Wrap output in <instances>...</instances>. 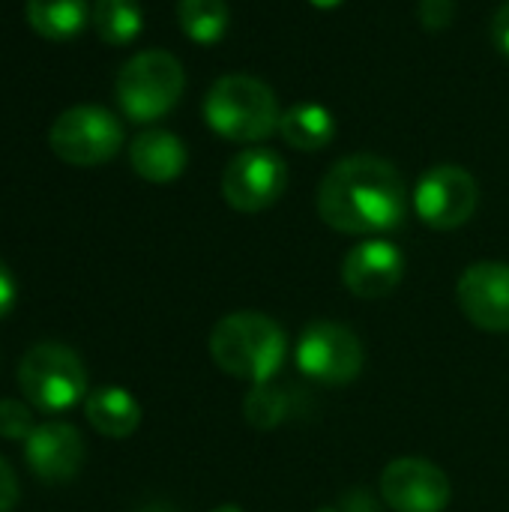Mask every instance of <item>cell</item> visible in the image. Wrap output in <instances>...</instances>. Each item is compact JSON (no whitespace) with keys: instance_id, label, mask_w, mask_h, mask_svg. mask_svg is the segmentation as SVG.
Returning <instances> with one entry per match:
<instances>
[{"instance_id":"obj_1","label":"cell","mask_w":509,"mask_h":512,"mask_svg":"<svg viewBox=\"0 0 509 512\" xmlns=\"http://www.w3.org/2000/svg\"><path fill=\"white\" fill-rule=\"evenodd\" d=\"M408 183L381 156L354 153L339 159L318 186V216L342 234L378 237L408 216Z\"/></svg>"},{"instance_id":"obj_2","label":"cell","mask_w":509,"mask_h":512,"mask_svg":"<svg viewBox=\"0 0 509 512\" xmlns=\"http://www.w3.org/2000/svg\"><path fill=\"white\" fill-rule=\"evenodd\" d=\"M213 363L240 381L267 384L288 357L285 330L261 312H231L210 333Z\"/></svg>"},{"instance_id":"obj_3","label":"cell","mask_w":509,"mask_h":512,"mask_svg":"<svg viewBox=\"0 0 509 512\" xmlns=\"http://www.w3.org/2000/svg\"><path fill=\"white\" fill-rule=\"evenodd\" d=\"M207 126L234 144H255L279 129L282 111L270 84L252 75H225L204 96Z\"/></svg>"},{"instance_id":"obj_4","label":"cell","mask_w":509,"mask_h":512,"mask_svg":"<svg viewBox=\"0 0 509 512\" xmlns=\"http://www.w3.org/2000/svg\"><path fill=\"white\" fill-rule=\"evenodd\" d=\"M186 72L168 51H141L129 57L117 75V102L135 123H153L165 117L183 96Z\"/></svg>"},{"instance_id":"obj_5","label":"cell","mask_w":509,"mask_h":512,"mask_svg":"<svg viewBox=\"0 0 509 512\" xmlns=\"http://www.w3.org/2000/svg\"><path fill=\"white\" fill-rule=\"evenodd\" d=\"M18 387L39 411L60 414L87 396V372L75 351L57 342H42L21 357Z\"/></svg>"},{"instance_id":"obj_6","label":"cell","mask_w":509,"mask_h":512,"mask_svg":"<svg viewBox=\"0 0 509 512\" xmlns=\"http://www.w3.org/2000/svg\"><path fill=\"white\" fill-rule=\"evenodd\" d=\"M48 144L57 159L75 168H96L114 159L123 147V126L108 108L75 105L51 123Z\"/></svg>"},{"instance_id":"obj_7","label":"cell","mask_w":509,"mask_h":512,"mask_svg":"<svg viewBox=\"0 0 509 512\" xmlns=\"http://www.w3.org/2000/svg\"><path fill=\"white\" fill-rule=\"evenodd\" d=\"M297 369L327 387H342L360 378L366 351L354 330L336 321H315L303 330L294 348Z\"/></svg>"},{"instance_id":"obj_8","label":"cell","mask_w":509,"mask_h":512,"mask_svg":"<svg viewBox=\"0 0 509 512\" xmlns=\"http://www.w3.org/2000/svg\"><path fill=\"white\" fill-rule=\"evenodd\" d=\"M288 189V165L276 150L249 147L222 171V198L237 213H261Z\"/></svg>"},{"instance_id":"obj_9","label":"cell","mask_w":509,"mask_h":512,"mask_svg":"<svg viewBox=\"0 0 509 512\" xmlns=\"http://www.w3.org/2000/svg\"><path fill=\"white\" fill-rule=\"evenodd\" d=\"M414 213L435 231L462 228L480 204L477 180L459 165H435L429 168L411 195Z\"/></svg>"},{"instance_id":"obj_10","label":"cell","mask_w":509,"mask_h":512,"mask_svg":"<svg viewBox=\"0 0 509 512\" xmlns=\"http://www.w3.org/2000/svg\"><path fill=\"white\" fill-rule=\"evenodd\" d=\"M381 495L393 512H444L450 507L453 489L435 462L405 456L384 468Z\"/></svg>"},{"instance_id":"obj_11","label":"cell","mask_w":509,"mask_h":512,"mask_svg":"<svg viewBox=\"0 0 509 512\" xmlns=\"http://www.w3.org/2000/svg\"><path fill=\"white\" fill-rule=\"evenodd\" d=\"M456 300L474 327L486 333H509V264H471L456 285Z\"/></svg>"},{"instance_id":"obj_12","label":"cell","mask_w":509,"mask_h":512,"mask_svg":"<svg viewBox=\"0 0 509 512\" xmlns=\"http://www.w3.org/2000/svg\"><path fill=\"white\" fill-rule=\"evenodd\" d=\"M405 255L390 240H363L342 261V282L360 300H381L399 288Z\"/></svg>"},{"instance_id":"obj_13","label":"cell","mask_w":509,"mask_h":512,"mask_svg":"<svg viewBox=\"0 0 509 512\" xmlns=\"http://www.w3.org/2000/svg\"><path fill=\"white\" fill-rule=\"evenodd\" d=\"M24 456L36 477L60 483L78 474L84 462V441L81 432L69 423H42L24 441Z\"/></svg>"},{"instance_id":"obj_14","label":"cell","mask_w":509,"mask_h":512,"mask_svg":"<svg viewBox=\"0 0 509 512\" xmlns=\"http://www.w3.org/2000/svg\"><path fill=\"white\" fill-rule=\"evenodd\" d=\"M129 162H132L138 177H144L150 183H171L186 171L189 153L174 132L147 129L132 141Z\"/></svg>"},{"instance_id":"obj_15","label":"cell","mask_w":509,"mask_h":512,"mask_svg":"<svg viewBox=\"0 0 509 512\" xmlns=\"http://www.w3.org/2000/svg\"><path fill=\"white\" fill-rule=\"evenodd\" d=\"M84 414L87 423L114 441L129 438L141 426V405L132 399L129 390L123 387H99L84 399Z\"/></svg>"},{"instance_id":"obj_16","label":"cell","mask_w":509,"mask_h":512,"mask_svg":"<svg viewBox=\"0 0 509 512\" xmlns=\"http://www.w3.org/2000/svg\"><path fill=\"white\" fill-rule=\"evenodd\" d=\"M87 0H27V21L33 33L48 42L75 39L90 21Z\"/></svg>"},{"instance_id":"obj_17","label":"cell","mask_w":509,"mask_h":512,"mask_svg":"<svg viewBox=\"0 0 509 512\" xmlns=\"http://www.w3.org/2000/svg\"><path fill=\"white\" fill-rule=\"evenodd\" d=\"M279 135L303 153L324 150L336 138V120L324 105L315 102H300L288 111H282L279 120Z\"/></svg>"},{"instance_id":"obj_18","label":"cell","mask_w":509,"mask_h":512,"mask_svg":"<svg viewBox=\"0 0 509 512\" xmlns=\"http://www.w3.org/2000/svg\"><path fill=\"white\" fill-rule=\"evenodd\" d=\"M93 30L105 45L123 48L138 39L144 27V15L138 0H96L93 3Z\"/></svg>"},{"instance_id":"obj_19","label":"cell","mask_w":509,"mask_h":512,"mask_svg":"<svg viewBox=\"0 0 509 512\" xmlns=\"http://www.w3.org/2000/svg\"><path fill=\"white\" fill-rule=\"evenodd\" d=\"M180 30L198 45H216L231 21L225 0H177Z\"/></svg>"},{"instance_id":"obj_20","label":"cell","mask_w":509,"mask_h":512,"mask_svg":"<svg viewBox=\"0 0 509 512\" xmlns=\"http://www.w3.org/2000/svg\"><path fill=\"white\" fill-rule=\"evenodd\" d=\"M285 414H288L285 390H273L267 384H258L243 402V417L255 429H273L285 420Z\"/></svg>"},{"instance_id":"obj_21","label":"cell","mask_w":509,"mask_h":512,"mask_svg":"<svg viewBox=\"0 0 509 512\" xmlns=\"http://www.w3.org/2000/svg\"><path fill=\"white\" fill-rule=\"evenodd\" d=\"M33 414L27 405L15 399H0V438L6 441H27L33 435Z\"/></svg>"},{"instance_id":"obj_22","label":"cell","mask_w":509,"mask_h":512,"mask_svg":"<svg viewBox=\"0 0 509 512\" xmlns=\"http://www.w3.org/2000/svg\"><path fill=\"white\" fill-rule=\"evenodd\" d=\"M456 15V3L453 0H420V21L426 30H444L450 27Z\"/></svg>"},{"instance_id":"obj_23","label":"cell","mask_w":509,"mask_h":512,"mask_svg":"<svg viewBox=\"0 0 509 512\" xmlns=\"http://www.w3.org/2000/svg\"><path fill=\"white\" fill-rule=\"evenodd\" d=\"M18 501V480L15 471L9 468V462L0 456V512H9Z\"/></svg>"},{"instance_id":"obj_24","label":"cell","mask_w":509,"mask_h":512,"mask_svg":"<svg viewBox=\"0 0 509 512\" xmlns=\"http://www.w3.org/2000/svg\"><path fill=\"white\" fill-rule=\"evenodd\" d=\"M15 294H18L15 276H12V270L0 261V318H6L9 309L15 306Z\"/></svg>"},{"instance_id":"obj_25","label":"cell","mask_w":509,"mask_h":512,"mask_svg":"<svg viewBox=\"0 0 509 512\" xmlns=\"http://www.w3.org/2000/svg\"><path fill=\"white\" fill-rule=\"evenodd\" d=\"M342 512H378V504L372 501V495L366 489H351L342 498Z\"/></svg>"},{"instance_id":"obj_26","label":"cell","mask_w":509,"mask_h":512,"mask_svg":"<svg viewBox=\"0 0 509 512\" xmlns=\"http://www.w3.org/2000/svg\"><path fill=\"white\" fill-rule=\"evenodd\" d=\"M492 39L495 45L509 57V3H504L498 12H495V21H492Z\"/></svg>"},{"instance_id":"obj_27","label":"cell","mask_w":509,"mask_h":512,"mask_svg":"<svg viewBox=\"0 0 509 512\" xmlns=\"http://www.w3.org/2000/svg\"><path fill=\"white\" fill-rule=\"evenodd\" d=\"M312 6H318V9H333V6H339L342 0H309Z\"/></svg>"},{"instance_id":"obj_28","label":"cell","mask_w":509,"mask_h":512,"mask_svg":"<svg viewBox=\"0 0 509 512\" xmlns=\"http://www.w3.org/2000/svg\"><path fill=\"white\" fill-rule=\"evenodd\" d=\"M213 512H243L240 507H234V504H225V507H216Z\"/></svg>"},{"instance_id":"obj_29","label":"cell","mask_w":509,"mask_h":512,"mask_svg":"<svg viewBox=\"0 0 509 512\" xmlns=\"http://www.w3.org/2000/svg\"><path fill=\"white\" fill-rule=\"evenodd\" d=\"M318 512H336V510H318Z\"/></svg>"}]
</instances>
